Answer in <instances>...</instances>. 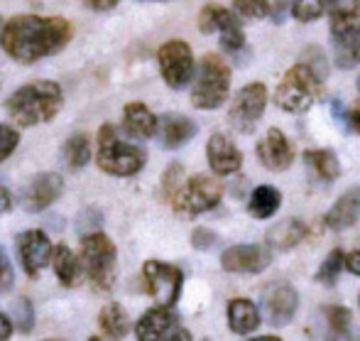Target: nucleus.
<instances>
[{"label":"nucleus","mask_w":360,"mask_h":341,"mask_svg":"<svg viewBox=\"0 0 360 341\" xmlns=\"http://www.w3.org/2000/svg\"><path fill=\"white\" fill-rule=\"evenodd\" d=\"M96 162L108 175L133 177L145 167V152L138 145H133V142L120 140L118 130L113 125H101Z\"/></svg>","instance_id":"obj_3"},{"label":"nucleus","mask_w":360,"mask_h":341,"mask_svg":"<svg viewBox=\"0 0 360 341\" xmlns=\"http://www.w3.org/2000/svg\"><path fill=\"white\" fill-rule=\"evenodd\" d=\"M86 5H89L91 10H110L118 5V0H86Z\"/></svg>","instance_id":"obj_43"},{"label":"nucleus","mask_w":360,"mask_h":341,"mask_svg":"<svg viewBox=\"0 0 360 341\" xmlns=\"http://www.w3.org/2000/svg\"><path fill=\"white\" fill-rule=\"evenodd\" d=\"M191 243H194V248H199V251H206V248H211L216 243V236L209 228H196L194 236H191Z\"/></svg>","instance_id":"obj_39"},{"label":"nucleus","mask_w":360,"mask_h":341,"mask_svg":"<svg viewBox=\"0 0 360 341\" xmlns=\"http://www.w3.org/2000/svg\"><path fill=\"white\" fill-rule=\"evenodd\" d=\"M18 142H20L18 130L10 128V125H0V162H5L10 155H13Z\"/></svg>","instance_id":"obj_35"},{"label":"nucleus","mask_w":360,"mask_h":341,"mask_svg":"<svg viewBox=\"0 0 360 341\" xmlns=\"http://www.w3.org/2000/svg\"><path fill=\"white\" fill-rule=\"evenodd\" d=\"M358 216H360V187H351L348 192H343V197H338V202L326 213V223L333 231H343V228H351L358 221Z\"/></svg>","instance_id":"obj_20"},{"label":"nucleus","mask_w":360,"mask_h":341,"mask_svg":"<svg viewBox=\"0 0 360 341\" xmlns=\"http://www.w3.org/2000/svg\"><path fill=\"white\" fill-rule=\"evenodd\" d=\"M255 341H280V339H275V337H260V339H255Z\"/></svg>","instance_id":"obj_46"},{"label":"nucleus","mask_w":360,"mask_h":341,"mask_svg":"<svg viewBox=\"0 0 360 341\" xmlns=\"http://www.w3.org/2000/svg\"><path fill=\"white\" fill-rule=\"evenodd\" d=\"M89 341H101V339H98V337H94V339H89Z\"/></svg>","instance_id":"obj_49"},{"label":"nucleus","mask_w":360,"mask_h":341,"mask_svg":"<svg viewBox=\"0 0 360 341\" xmlns=\"http://www.w3.org/2000/svg\"><path fill=\"white\" fill-rule=\"evenodd\" d=\"M157 59H160V71L169 89H184V86L191 84L196 64H194L191 47L186 42H181V39H169V42H165L160 47Z\"/></svg>","instance_id":"obj_8"},{"label":"nucleus","mask_w":360,"mask_h":341,"mask_svg":"<svg viewBox=\"0 0 360 341\" xmlns=\"http://www.w3.org/2000/svg\"><path fill=\"white\" fill-rule=\"evenodd\" d=\"M201 341H209V339H201Z\"/></svg>","instance_id":"obj_51"},{"label":"nucleus","mask_w":360,"mask_h":341,"mask_svg":"<svg viewBox=\"0 0 360 341\" xmlns=\"http://www.w3.org/2000/svg\"><path fill=\"white\" fill-rule=\"evenodd\" d=\"M81 263L96 290H108L115 280V243L105 233L94 231L81 238Z\"/></svg>","instance_id":"obj_6"},{"label":"nucleus","mask_w":360,"mask_h":341,"mask_svg":"<svg viewBox=\"0 0 360 341\" xmlns=\"http://www.w3.org/2000/svg\"><path fill=\"white\" fill-rule=\"evenodd\" d=\"M265 106H267L265 84H248V86H243L236 94V99H233L228 120H231V125L238 133H252V128H255L257 120H260Z\"/></svg>","instance_id":"obj_10"},{"label":"nucleus","mask_w":360,"mask_h":341,"mask_svg":"<svg viewBox=\"0 0 360 341\" xmlns=\"http://www.w3.org/2000/svg\"><path fill=\"white\" fill-rule=\"evenodd\" d=\"M172 324H174V317L167 307L147 309L140 322L135 324V337L138 341H162L172 329Z\"/></svg>","instance_id":"obj_22"},{"label":"nucleus","mask_w":360,"mask_h":341,"mask_svg":"<svg viewBox=\"0 0 360 341\" xmlns=\"http://www.w3.org/2000/svg\"><path fill=\"white\" fill-rule=\"evenodd\" d=\"M72 37V25L64 18L18 15L3 30V49L22 64L59 52Z\"/></svg>","instance_id":"obj_1"},{"label":"nucleus","mask_w":360,"mask_h":341,"mask_svg":"<svg viewBox=\"0 0 360 341\" xmlns=\"http://www.w3.org/2000/svg\"><path fill=\"white\" fill-rule=\"evenodd\" d=\"M199 30L206 35L218 32L221 35V44L226 52H238L245 44V35H243L240 20L236 13L218 5H206L199 15Z\"/></svg>","instance_id":"obj_11"},{"label":"nucleus","mask_w":360,"mask_h":341,"mask_svg":"<svg viewBox=\"0 0 360 341\" xmlns=\"http://www.w3.org/2000/svg\"><path fill=\"white\" fill-rule=\"evenodd\" d=\"M3 30H5V25H3V20H0V42H3Z\"/></svg>","instance_id":"obj_47"},{"label":"nucleus","mask_w":360,"mask_h":341,"mask_svg":"<svg viewBox=\"0 0 360 341\" xmlns=\"http://www.w3.org/2000/svg\"><path fill=\"white\" fill-rule=\"evenodd\" d=\"M282 204V194L270 185L257 187L250 194V202H248V211L252 213V218H270L277 213V209Z\"/></svg>","instance_id":"obj_28"},{"label":"nucleus","mask_w":360,"mask_h":341,"mask_svg":"<svg viewBox=\"0 0 360 341\" xmlns=\"http://www.w3.org/2000/svg\"><path fill=\"white\" fill-rule=\"evenodd\" d=\"M299 307V297L292 285L287 283H272L262 292V309L272 327H285L292 322L294 312Z\"/></svg>","instance_id":"obj_13"},{"label":"nucleus","mask_w":360,"mask_h":341,"mask_svg":"<svg viewBox=\"0 0 360 341\" xmlns=\"http://www.w3.org/2000/svg\"><path fill=\"white\" fill-rule=\"evenodd\" d=\"M160 128V120L157 116L147 108L145 104H128L123 111V130L130 137H140V140H147L152 137Z\"/></svg>","instance_id":"obj_21"},{"label":"nucleus","mask_w":360,"mask_h":341,"mask_svg":"<svg viewBox=\"0 0 360 341\" xmlns=\"http://www.w3.org/2000/svg\"><path fill=\"white\" fill-rule=\"evenodd\" d=\"M272 263V256L262 246H231L221 256V266L226 273H262Z\"/></svg>","instance_id":"obj_14"},{"label":"nucleus","mask_w":360,"mask_h":341,"mask_svg":"<svg viewBox=\"0 0 360 341\" xmlns=\"http://www.w3.org/2000/svg\"><path fill=\"white\" fill-rule=\"evenodd\" d=\"M326 13V0H292V15L299 23H314Z\"/></svg>","instance_id":"obj_33"},{"label":"nucleus","mask_w":360,"mask_h":341,"mask_svg":"<svg viewBox=\"0 0 360 341\" xmlns=\"http://www.w3.org/2000/svg\"><path fill=\"white\" fill-rule=\"evenodd\" d=\"M18 251H20V261L22 268L30 278H37L42 273V268L49 266L52 261V241L47 238V233L39 231V228H30V231L20 233L18 238Z\"/></svg>","instance_id":"obj_12"},{"label":"nucleus","mask_w":360,"mask_h":341,"mask_svg":"<svg viewBox=\"0 0 360 341\" xmlns=\"http://www.w3.org/2000/svg\"><path fill=\"white\" fill-rule=\"evenodd\" d=\"M321 94V79L314 74L309 64H294L285 74L275 91V101L289 113H304L314 106Z\"/></svg>","instance_id":"obj_5"},{"label":"nucleus","mask_w":360,"mask_h":341,"mask_svg":"<svg viewBox=\"0 0 360 341\" xmlns=\"http://www.w3.org/2000/svg\"><path fill=\"white\" fill-rule=\"evenodd\" d=\"M358 91H360V79H358Z\"/></svg>","instance_id":"obj_50"},{"label":"nucleus","mask_w":360,"mask_h":341,"mask_svg":"<svg viewBox=\"0 0 360 341\" xmlns=\"http://www.w3.org/2000/svg\"><path fill=\"white\" fill-rule=\"evenodd\" d=\"M143 275L147 292L155 297L157 307H174L181 292V283H184V275H181L179 268L169 266V263L147 261Z\"/></svg>","instance_id":"obj_9"},{"label":"nucleus","mask_w":360,"mask_h":341,"mask_svg":"<svg viewBox=\"0 0 360 341\" xmlns=\"http://www.w3.org/2000/svg\"><path fill=\"white\" fill-rule=\"evenodd\" d=\"M145 3H147V0H145ZM155 3H167V0H155Z\"/></svg>","instance_id":"obj_48"},{"label":"nucleus","mask_w":360,"mask_h":341,"mask_svg":"<svg viewBox=\"0 0 360 341\" xmlns=\"http://www.w3.org/2000/svg\"><path fill=\"white\" fill-rule=\"evenodd\" d=\"M304 162L309 165V170L316 175V180L321 182H333L341 172L336 155L331 150H309L304 152Z\"/></svg>","instance_id":"obj_29"},{"label":"nucleus","mask_w":360,"mask_h":341,"mask_svg":"<svg viewBox=\"0 0 360 341\" xmlns=\"http://www.w3.org/2000/svg\"><path fill=\"white\" fill-rule=\"evenodd\" d=\"M157 135H160L162 147L176 150V147L186 145V142L196 135V123L181 113H167V116H162Z\"/></svg>","instance_id":"obj_19"},{"label":"nucleus","mask_w":360,"mask_h":341,"mask_svg":"<svg viewBox=\"0 0 360 341\" xmlns=\"http://www.w3.org/2000/svg\"><path fill=\"white\" fill-rule=\"evenodd\" d=\"M351 123H353V128H356L358 133H360V108H356V111L351 113Z\"/></svg>","instance_id":"obj_45"},{"label":"nucleus","mask_w":360,"mask_h":341,"mask_svg":"<svg viewBox=\"0 0 360 341\" xmlns=\"http://www.w3.org/2000/svg\"><path fill=\"white\" fill-rule=\"evenodd\" d=\"M221 185L214 180V177L206 175H194L181 185V190L174 194L172 204H174V211L184 218H194L204 211H211L214 206H218L221 202Z\"/></svg>","instance_id":"obj_7"},{"label":"nucleus","mask_w":360,"mask_h":341,"mask_svg":"<svg viewBox=\"0 0 360 341\" xmlns=\"http://www.w3.org/2000/svg\"><path fill=\"white\" fill-rule=\"evenodd\" d=\"M94 152H91V140L84 133L72 135L64 145V160H67L69 167H84L91 162Z\"/></svg>","instance_id":"obj_30"},{"label":"nucleus","mask_w":360,"mask_h":341,"mask_svg":"<svg viewBox=\"0 0 360 341\" xmlns=\"http://www.w3.org/2000/svg\"><path fill=\"white\" fill-rule=\"evenodd\" d=\"M10 206H13V194L5 187H0V213L10 211Z\"/></svg>","instance_id":"obj_44"},{"label":"nucleus","mask_w":360,"mask_h":341,"mask_svg":"<svg viewBox=\"0 0 360 341\" xmlns=\"http://www.w3.org/2000/svg\"><path fill=\"white\" fill-rule=\"evenodd\" d=\"M331 23H353L360 15V0H326Z\"/></svg>","instance_id":"obj_32"},{"label":"nucleus","mask_w":360,"mask_h":341,"mask_svg":"<svg viewBox=\"0 0 360 341\" xmlns=\"http://www.w3.org/2000/svg\"><path fill=\"white\" fill-rule=\"evenodd\" d=\"M101 332L113 341L125 339V334L130 332V317L123 309V304L110 302L101 309Z\"/></svg>","instance_id":"obj_27"},{"label":"nucleus","mask_w":360,"mask_h":341,"mask_svg":"<svg viewBox=\"0 0 360 341\" xmlns=\"http://www.w3.org/2000/svg\"><path fill=\"white\" fill-rule=\"evenodd\" d=\"M233 8H236V13L245 20H265L267 15L272 13L267 0H236Z\"/></svg>","instance_id":"obj_34"},{"label":"nucleus","mask_w":360,"mask_h":341,"mask_svg":"<svg viewBox=\"0 0 360 341\" xmlns=\"http://www.w3.org/2000/svg\"><path fill=\"white\" fill-rule=\"evenodd\" d=\"M162 341H191V334L186 329H172V332L165 334Z\"/></svg>","instance_id":"obj_42"},{"label":"nucleus","mask_w":360,"mask_h":341,"mask_svg":"<svg viewBox=\"0 0 360 341\" xmlns=\"http://www.w3.org/2000/svg\"><path fill=\"white\" fill-rule=\"evenodd\" d=\"M257 160L272 172H282L292 165L294 152L282 130H277V128L267 130V135L257 142Z\"/></svg>","instance_id":"obj_18"},{"label":"nucleus","mask_w":360,"mask_h":341,"mask_svg":"<svg viewBox=\"0 0 360 341\" xmlns=\"http://www.w3.org/2000/svg\"><path fill=\"white\" fill-rule=\"evenodd\" d=\"M64 104L62 86L54 81H34L25 84L8 99V113L18 120L20 125H39L52 120L59 113Z\"/></svg>","instance_id":"obj_2"},{"label":"nucleus","mask_w":360,"mask_h":341,"mask_svg":"<svg viewBox=\"0 0 360 341\" xmlns=\"http://www.w3.org/2000/svg\"><path fill=\"white\" fill-rule=\"evenodd\" d=\"M64 192V180L54 172H42L37 175L30 187L25 190V209L27 211H44L47 206H52L54 202L62 197Z\"/></svg>","instance_id":"obj_16"},{"label":"nucleus","mask_w":360,"mask_h":341,"mask_svg":"<svg viewBox=\"0 0 360 341\" xmlns=\"http://www.w3.org/2000/svg\"><path fill=\"white\" fill-rule=\"evenodd\" d=\"M206 157H209L211 170H214L218 177L236 175L243 167V152L233 145L231 137H226L221 133L211 135L209 145H206Z\"/></svg>","instance_id":"obj_17"},{"label":"nucleus","mask_w":360,"mask_h":341,"mask_svg":"<svg viewBox=\"0 0 360 341\" xmlns=\"http://www.w3.org/2000/svg\"><path fill=\"white\" fill-rule=\"evenodd\" d=\"M228 324L236 334H250L260 324V312L250 299H231L228 304Z\"/></svg>","instance_id":"obj_24"},{"label":"nucleus","mask_w":360,"mask_h":341,"mask_svg":"<svg viewBox=\"0 0 360 341\" xmlns=\"http://www.w3.org/2000/svg\"><path fill=\"white\" fill-rule=\"evenodd\" d=\"M321 319V337L326 341H338L348 334L351 329V309L338 307V304H328L319 314Z\"/></svg>","instance_id":"obj_23"},{"label":"nucleus","mask_w":360,"mask_h":341,"mask_svg":"<svg viewBox=\"0 0 360 341\" xmlns=\"http://www.w3.org/2000/svg\"><path fill=\"white\" fill-rule=\"evenodd\" d=\"M346 268H348L351 273L360 275V241H358V246L353 248V251L346 256Z\"/></svg>","instance_id":"obj_40"},{"label":"nucleus","mask_w":360,"mask_h":341,"mask_svg":"<svg viewBox=\"0 0 360 341\" xmlns=\"http://www.w3.org/2000/svg\"><path fill=\"white\" fill-rule=\"evenodd\" d=\"M13 268H10V261H8V253H5V248L0 246V292H8L10 287H13Z\"/></svg>","instance_id":"obj_38"},{"label":"nucleus","mask_w":360,"mask_h":341,"mask_svg":"<svg viewBox=\"0 0 360 341\" xmlns=\"http://www.w3.org/2000/svg\"><path fill=\"white\" fill-rule=\"evenodd\" d=\"M10 337H13V322L0 312V341H8Z\"/></svg>","instance_id":"obj_41"},{"label":"nucleus","mask_w":360,"mask_h":341,"mask_svg":"<svg viewBox=\"0 0 360 341\" xmlns=\"http://www.w3.org/2000/svg\"><path fill=\"white\" fill-rule=\"evenodd\" d=\"M52 266H54V273H57L59 283H62L64 287H74V285L81 283V275H84V263H81L67 246L54 248Z\"/></svg>","instance_id":"obj_25"},{"label":"nucleus","mask_w":360,"mask_h":341,"mask_svg":"<svg viewBox=\"0 0 360 341\" xmlns=\"http://www.w3.org/2000/svg\"><path fill=\"white\" fill-rule=\"evenodd\" d=\"M304 236H307V226L299 218H285L267 231V243L272 248H280V251H289L297 243H302Z\"/></svg>","instance_id":"obj_26"},{"label":"nucleus","mask_w":360,"mask_h":341,"mask_svg":"<svg viewBox=\"0 0 360 341\" xmlns=\"http://www.w3.org/2000/svg\"><path fill=\"white\" fill-rule=\"evenodd\" d=\"M331 42L341 69H353L360 62V25L331 23Z\"/></svg>","instance_id":"obj_15"},{"label":"nucleus","mask_w":360,"mask_h":341,"mask_svg":"<svg viewBox=\"0 0 360 341\" xmlns=\"http://www.w3.org/2000/svg\"><path fill=\"white\" fill-rule=\"evenodd\" d=\"M228 89H231V69H228V64L216 54H206L194 76L191 104L201 111H214L228 99Z\"/></svg>","instance_id":"obj_4"},{"label":"nucleus","mask_w":360,"mask_h":341,"mask_svg":"<svg viewBox=\"0 0 360 341\" xmlns=\"http://www.w3.org/2000/svg\"><path fill=\"white\" fill-rule=\"evenodd\" d=\"M181 175H184V170H181L179 165H172L169 170H167V175H165V194L169 197V199H174V194L181 190Z\"/></svg>","instance_id":"obj_37"},{"label":"nucleus","mask_w":360,"mask_h":341,"mask_svg":"<svg viewBox=\"0 0 360 341\" xmlns=\"http://www.w3.org/2000/svg\"><path fill=\"white\" fill-rule=\"evenodd\" d=\"M343 263H346V256H343V251L333 248V251L328 253L326 261H323V266L319 268L316 280H319L321 285H326V287H333V285L338 283V275H341Z\"/></svg>","instance_id":"obj_31"},{"label":"nucleus","mask_w":360,"mask_h":341,"mask_svg":"<svg viewBox=\"0 0 360 341\" xmlns=\"http://www.w3.org/2000/svg\"><path fill=\"white\" fill-rule=\"evenodd\" d=\"M13 307H15V312H18V319H15V327H18L20 332L27 334L30 329L34 327V312H32V307H30L27 299H18V302H15Z\"/></svg>","instance_id":"obj_36"}]
</instances>
